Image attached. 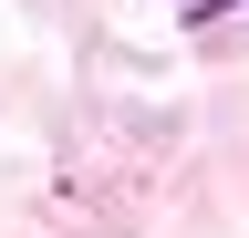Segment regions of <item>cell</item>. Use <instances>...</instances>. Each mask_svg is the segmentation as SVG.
Wrapping results in <instances>:
<instances>
[{"label":"cell","mask_w":249,"mask_h":238,"mask_svg":"<svg viewBox=\"0 0 249 238\" xmlns=\"http://www.w3.org/2000/svg\"><path fill=\"white\" fill-rule=\"evenodd\" d=\"M208 11H239V0H208Z\"/></svg>","instance_id":"cell-1"}]
</instances>
